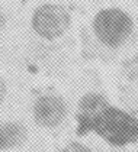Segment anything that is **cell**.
I'll return each mask as SVG.
<instances>
[{"label": "cell", "instance_id": "5", "mask_svg": "<svg viewBox=\"0 0 138 152\" xmlns=\"http://www.w3.org/2000/svg\"><path fill=\"white\" fill-rule=\"evenodd\" d=\"M28 128L16 120L0 122V152L12 151L23 146L28 140Z\"/></svg>", "mask_w": 138, "mask_h": 152}, {"label": "cell", "instance_id": "3", "mask_svg": "<svg viewBox=\"0 0 138 152\" xmlns=\"http://www.w3.org/2000/svg\"><path fill=\"white\" fill-rule=\"evenodd\" d=\"M71 26L70 12L58 3H42L31 15V28L44 41H55L67 34Z\"/></svg>", "mask_w": 138, "mask_h": 152}, {"label": "cell", "instance_id": "4", "mask_svg": "<svg viewBox=\"0 0 138 152\" xmlns=\"http://www.w3.org/2000/svg\"><path fill=\"white\" fill-rule=\"evenodd\" d=\"M69 115V106L63 96L46 93L38 96L32 103L34 122L42 129H57Z\"/></svg>", "mask_w": 138, "mask_h": 152}, {"label": "cell", "instance_id": "1", "mask_svg": "<svg viewBox=\"0 0 138 152\" xmlns=\"http://www.w3.org/2000/svg\"><path fill=\"white\" fill-rule=\"evenodd\" d=\"M79 133L92 129L114 146H125L138 140V119L102 100L94 109L79 115Z\"/></svg>", "mask_w": 138, "mask_h": 152}, {"label": "cell", "instance_id": "6", "mask_svg": "<svg viewBox=\"0 0 138 152\" xmlns=\"http://www.w3.org/2000/svg\"><path fill=\"white\" fill-rule=\"evenodd\" d=\"M61 152H93L87 145H84L83 142H79V140H73V142H69Z\"/></svg>", "mask_w": 138, "mask_h": 152}, {"label": "cell", "instance_id": "2", "mask_svg": "<svg viewBox=\"0 0 138 152\" xmlns=\"http://www.w3.org/2000/svg\"><path fill=\"white\" fill-rule=\"evenodd\" d=\"M94 38L106 48L124 47L134 34V20L125 10L106 7L94 15L92 20Z\"/></svg>", "mask_w": 138, "mask_h": 152}, {"label": "cell", "instance_id": "8", "mask_svg": "<svg viewBox=\"0 0 138 152\" xmlns=\"http://www.w3.org/2000/svg\"><path fill=\"white\" fill-rule=\"evenodd\" d=\"M6 22H7L6 15H4V12H3V9L0 7V34L4 31V28H6Z\"/></svg>", "mask_w": 138, "mask_h": 152}, {"label": "cell", "instance_id": "7", "mask_svg": "<svg viewBox=\"0 0 138 152\" xmlns=\"http://www.w3.org/2000/svg\"><path fill=\"white\" fill-rule=\"evenodd\" d=\"M7 91H9L7 81H6V78L0 74V106L4 103V100H6V97H7Z\"/></svg>", "mask_w": 138, "mask_h": 152}]
</instances>
